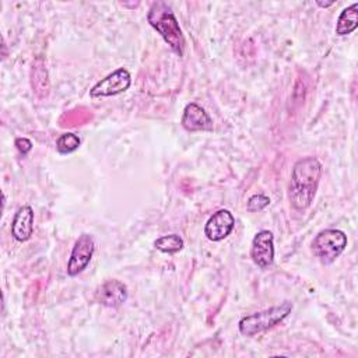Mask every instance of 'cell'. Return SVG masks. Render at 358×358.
<instances>
[{
	"label": "cell",
	"mask_w": 358,
	"mask_h": 358,
	"mask_svg": "<svg viewBox=\"0 0 358 358\" xmlns=\"http://www.w3.org/2000/svg\"><path fill=\"white\" fill-rule=\"evenodd\" d=\"M292 310V303L289 301H285L280 305L271 306L268 309L243 316L239 320V331L243 336H255L262 331H266L280 322H282Z\"/></svg>",
	"instance_id": "obj_3"
},
{
	"label": "cell",
	"mask_w": 358,
	"mask_h": 358,
	"mask_svg": "<svg viewBox=\"0 0 358 358\" xmlns=\"http://www.w3.org/2000/svg\"><path fill=\"white\" fill-rule=\"evenodd\" d=\"M15 147H17V150L22 155H25V154H28L31 151L32 143H31V140H28L25 137H18V138H15Z\"/></svg>",
	"instance_id": "obj_16"
},
{
	"label": "cell",
	"mask_w": 358,
	"mask_h": 358,
	"mask_svg": "<svg viewBox=\"0 0 358 358\" xmlns=\"http://www.w3.org/2000/svg\"><path fill=\"white\" fill-rule=\"evenodd\" d=\"M250 256L260 268H268L274 262V236L270 231H259L250 248Z\"/></svg>",
	"instance_id": "obj_7"
},
{
	"label": "cell",
	"mask_w": 358,
	"mask_h": 358,
	"mask_svg": "<svg viewBox=\"0 0 358 358\" xmlns=\"http://www.w3.org/2000/svg\"><path fill=\"white\" fill-rule=\"evenodd\" d=\"M322 175V164L315 157H305L294 164L288 197L294 208H308L316 194L319 179Z\"/></svg>",
	"instance_id": "obj_1"
},
{
	"label": "cell",
	"mask_w": 358,
	"mask_h": 358,
	"mask_svg": "<svg viewBox=\"0 0 358 358\" xmlns=\"http://www.w3.org/2000/svg\"><path fill=\"white\" fill-rule=\"evenodd\" d=\"M81 140L74 133H64L56 140V148L60 154H70L76 151L80 145Z\"/></svg>",
	"instance_id": "obj_14"
},
{
	"label": "cell",
	"mask_w": 358,
	"mask_h": 358,
	"mask_svg": "<svg viewBox=\"0 0 358 358\" xmlns=\"http://www.w3.org/2000/svg\"><path fill=\"white\" fill-rule=\"evenodd\" d=\"M235 227V218L229 210L221 208L215 211L204 227V235L213 242L225 239Z\"/></svg>",
	"instance_id": "obj_8"
},
{
	"label": "cell",
	"mask_w": 358,
	"mask_h": 358,
	"mask_svg": "<svg viewBox=\"0 0 358 358\" xmlns=\"http://www.w3.org/2000/svg\"><path fill=\"white\" fill-rule=\"evenodd\" d=\"M268 204H270V199L267 196L259 193V194H253L249 197L246 207L250 213H256V211H262Z\"/></svg>",
	"instance_id": "obj_15"
},
{
	"label": "cell",
	"mask_w": 358,
	"mask_h": 358,
	"mask_svg": "<svg viewBox=\"0 0 358 358\" xmlns=\"http://www.w3.org/2000/svg\"><path fill=\"white\" fill-rule=\"evenodd\" d=\"M154 246H155V249H158L164 253H176V252L182 250L183 239L176 234H169V235H164V236L155 239Z\"/></svg>",
	"instance_id": "obj_13"
},
{
	"label": "cell",
	"mask_w": 358,
	"mask_h": 358,
	"mask_svg": "<svg viewBox=\"0 0 358 358\" xmlns=\"http://www.w3.org/2000/svg\"><path fill=\"white\" fill-rule=\"evenodd\" d=\"M34 232V210L31 206H22L14 214L11 222V235L18 242H25Z\"/></svg>",
	"instance_id": "obj_11"
},
{
	"label": "cell",
	"mask_w": 358,
	"mask_h": 358,
	"mask_svg": "<svg viewBox=\"0 0 358 358\" xmlns=\"http://www.w3.org/2000/svg\"><path fill=\"white\" fill-rule=\"evenodd\" d=\"M180 123L187 131L213 130L211 117L200 105H197L194 102H190L185 106Z\"/></svg>",
	"instance_id": "obj_10"
},
{
	"label": "cell",
	"mask_w": 358,
	"mask_h": 358,
	"mask_svg": "<svg viewBox=\"0 0 358 358\" xmlns=\"http://www.w3.org/2000/svg\"><path fill=\"white\" fill-rule=\"evenodd\" d=\"M95 299L108 308H117L127 299V288L119 280L105 281L95 292Z\"/></svg>",
	"instance_id": "obj_9"
},
{
	"label": "cell",
	"mask_w": 358,
	"mask_h": 358,
	"mask_svg": "<svg viewBox=\"0 0 358 358\" xmlns=\"http://www.w3.org/2000/svg\"><path fill=\"white\" fill-rule=\"evenodd\" d=\"M345 246L347 235L343 231L333 228L320 231L312 242V250L323 264L333 263L344 252Z\"/></svg>",
	"instance_id": "obj_4"
},
{
	"label": "cell",
	"mask_w": 358,
	"mask_h": 358,
	"mask_svg": "<svg viewBox=\"0 0 358 358\" xmlns=\"http://www.w3.org/2000/svg\"><path fill=\"white\" fill-rule=\"evenodd\" d=\"M147 21L164 38V41L175 53L179 56L183 55L185 38L169 4L165 1H154L148 10Z\"/></svg>",
	"instance_id": "obj_2"
},
{
	"label": "cell",
	"mask_w": 358,
	"mask_h": 358,
	"mask_svg": "<svg viewBox=\"0 0 358 358\" xmlns=\"http://www.w3.org/2000/svg\"><path fill=\"white\" fill-rule=\"evenodd\" d=\"M358 27V3H352L350 7L344 8L338 15L336 34L343 36L348 35Z\"/></svg>",
	"instance_id": "obj_12"
},
{
	"label": "cell",
	"mask_w": 358,
	"mask_h": 358,
	"mask_svg": "<svg viewBox=\"0 0 358 358\" xmlns=\"http://www.w3.org/2000/svg\"><path fill=\"white\" fill-rule=\"evenodd\" d=\"M334 1H329V3H322V1H317V6H320V7H329V6H331Z\"/></svg>",
	"instance_id": "obj_17"
},
{
	"label": "cell",
	"mask_w": 358,
	"mask_h": 358,
	"mask_svg": "<svg viewBox=\"0 0 358 358\" xmlns=\"http://www.w3.org/2000/svg\"><path fill=\"white\" fill-rule=\"evenodd\" d=\"M95 250L94 238L90 234H81L71 250L69 263H67V274L74 277L84 271L91 262V257Z\"/></svg>",
	"instance_id": "obj_6"
},
{
	"label": "cell",
	"mask_w": 358,
	"mask_h": 358,
	"mask_svg": "<svg viewBox=\"0 0 358 358\" xmlns=\"http://www.w3.org/2000/svg\"><path fill=\"white\" fill-rule=\"evenodd\" d=\"M131 84L130 73L120 67L115 70L113 73L108 74L105 78L98 81L91 90L90 96L91 98H101V96H112L124 92Z\"/></svg>",
	"instance_id": "obj_5"
}]
</instances>
